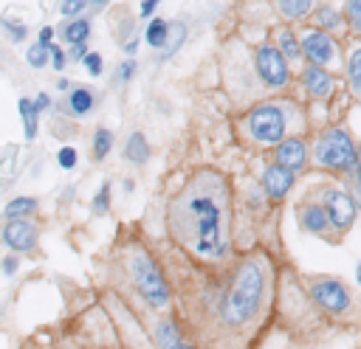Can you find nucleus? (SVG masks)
Returning <instances> with one entry per match:
<instances>
[{
  "label": "nucleus",
  "instance_id": "1",
  "mask_svg": "<svg viewBox=\"0 0 361 349\" xmlns=\"http://www.w3.org/2000/svg\"><path fill=\"white\" fill-rule=\"evenodd\" d=\"M200 267L203 276L178 293V318L200 349H248L271 304V259L251 250L220 267Z\"/></svg>",
  "mask_w": 361,
  "mask_h": 349
},
{
  "label": "nucleus",
  "instance_id": "2",
  "mask_svg": "<svg viewBox=\"0 0 361 349\" xmlns=\"http://www.w3.org/2000/svg\"><path fill=\"white\" fill-rule=\"evenodd\" d=\"M234 197L220 169H195L166 203L169 239L195 262L220 267L234 259Z\"/></svg>",
  "mask_w": 361,
  "mask_h": 349
},
{
  "label": "nucleus",
  "instance_id": "3",
  "mask_svg": "<svg viewBox=\"0 0 361 349\" xmlns=\"http://www.w3.org/2000/svg\"><path fill=\"white\" fill-rule=\"evenodd\" d=\"M305 127L302 107L290 99H262L251 104L240 118V132L251 146H276L288 135H299Z\"/></svg>",
  "mask_w": 361,
  "mask_h": 349
},
{
  "label": "nucleus",
  "instance_id": "4",
  "mask_svg": "<svg viewBox=\"0 0 361 349\" xmlns=\"http://www.w3.org/2000/svg\"><path fill=\"white\" fill-rule=\"evenodd\" d=\"M124 270H127L130 287L135 290V296L147 307V312H169L175 307L169 276L147 245L130 242L124 248Z\"/></svg>",
  "mask_w": 361,
  "mask_h": 349
},
{
  "label": "nucleus",
  "instance_id": "5",
  "mask_svg": "<svg viewBox=\"0 0 361 349\" xmlns=\"http://www.w3.org/2000/svg\"><path fill=\"white\" fill-rule=\"evenodd\" d=\"M358 160V141L344 127H324L310 144V163L336 177H350Z\"/></svg>",
  "mask_w": 361,
  "mask_h": 349
},
{
  "label": "nucleus",
  "instance_id": "6",
  "mask_svg": "<svg viewBox=\"0 0 361 349\" xmlns=\"http://www.w3.org/2000/svg\"><path fill=\"white\" fill-rule=\"evenodd\" d=\"M251 70L254 79L259 82V87L271 90V93H282L290 87V62L274 48V42H259L251 51Z\"/></svg>",
  "mask_w": 361,
  "mask_h": 349
},
{
  "label": "nucleus",
  "instance_id": "7",
  "mask_svg": "<svg viewBox=\"0 0 361 349\" xmlns=\"http://www.w3.org/2000/svg\"><path fill=\"white\" fill-rule=\"evenodd\" d=\"M310 301L330 318H341L353 310V293L338 276H307Z\"/></svg>",
  "mask_w": 361,
  "mask_h": 349
},
{
  "label": "nucleus",
  "instance_id": "8",
  "mask_svg": "<svg viewBox=\"0 0 361 349\" xmlns=\"http://www.w3.org/2000/svg\"><path fill=\"white\" fill-rule=\"evenodd\" d=\"M147 335H149L155 349H200L195 343V338L186 332V326L175 310L149 312L147 315Z\"/></svg>",
  "mask_w": 361,
  "mask_h": 349
},
{
  "label": "nucleus",
  "instance_id": "9",
  "mask_svg": "<svg viewBox=\"0 0 361 349\" xmlns=\"http://www.w3.org/2000/svg\"><path fill=\"white\" fill-rule=\"evenodd\" d=\"M319 203H322V208L327 214V222H330L333 236H344L355 225L358 211H361L358 203H355V197L347 189H341V186H322Z\"/></svg>",
  "mask_w": 361,
  "mask_h": 349
},
{
  "label": "nucleus",
  "instance_id": "10",
  "mask_svg": "<svg viewBox=\"0 0 361 349\" xmlns=\"http://www.w3.org/2000/svg\"><path fill=\"white\" fill-rule=\"evenodd\" d=\"M299 45H302V59L307 65H319V68H333L341 62V45L333 34L319 31V28H307L299 34Z\"/></svg>",
  "mask_w": 361,
  "mask_h": 349
},
{
  "label": "nucleus",
  "instance_id": "11",
  "mask_svg": "<svg viewBox=\"0 0 361 349\" xmlns=\"http://www.w3.org/2000/svg\"><path fill=\"white\" fill-rule=\"evenodd\" d=\"M0 242L17 256H31L39 248V225L34 220H6L0 225Z\"/></svg>",
  "mask_w": 361,
  "mask_h": 349
},
{
  "label": "nucleus",
  "instance_id": "12",
  "mask_svg": "<svg viewBox=\"0 0 361 349\" xmlns=\"http://www.w3.org/2000/svg\"><path fill=\"white\" fill-rule=\"evenodd\" d=\"M271 163L299 174V172H305L310 166V144L302 135H288L285 141H279L271 149Z\"/></svg>",
  "mask_w": 361,
  "mask_h": 349
},
{
  "label": "nucleus",
  "instance_id": "13",
  "mask_svg": "<svg viewBox=\"0 0 361 349\" xmlns=\"http://www.w3.org/2000/svg\"><path fill=\"white\" fill-rule=\"evenodd\" d=\"M257 186L262 189V194H265L268 203H282V200L293 191L296 174L288 172V169H282V166H276V163H268V166L259 172V183H257Z\"/></svg>",
  "mask_w": 361,
  "mask_h": 349
},
{
  "label": "nucleus",
  "instance_id": "14",
  "mask_svg": "<svg viewBox=\"0 0 361 349\" xmlns=\"http://www.w3.org/2000/svg\"><path fill=\"white\" fill-rule=\"evenodd\" d=\"M299 84H302L305 96L313 99V101H327L336 93V76H333V70L319 68V65H305L302 73H299Z\"/></svg>",
  "mask_w": 361,
  "mask_h": 349
},
{
  "label": "nucleus",
  "instance_id": "15",
  "mask_svg": "<svg viewBox=\"0 0 361 349\" xmlns=\"http://www.w3.org/2000/svg\"><path fill=\"white\" fill-rule=\"evenodd\" d=\"M296 222L310 236H322V239L333 236L330 222H327V214H324V208H322L319 200H302V203H296Z\"/></svg>",
  "mask_w": 361,
  "mask_h": 349
},
{
  "label": "nucleus",
  "instance_id": "16",
  "mask_svg": "<svg viewBox=\"0 0 361 349\" xmlns=\"http://www.w3.org/2000/svg\"><path fill=\"white\" fill-rule=\"evenodd\" d=\"M62 107H65V115H71V118H85V115H90V113L96 110V93H93L90 87H85V84H73V87L68 90Z\"/></svg>",
  "mask_w": 361,
  "mask_h": 349
},
{
  "label": "nucleus",
  "instance_id": "17",
  "mask_svg": "<svg viewBox=\"0 0 361 349\" xmlns=\"http://www.w3.org/2000/svg\"><path fill=\"white\" fill-rule=\"evenodd\" d=\"M121 158L133 166H147L149 158H152V146L147 141V135L141 129H133L127 138H124V146H121Z\"/></svg>",
  "mask_w": 361,
  "mask_h": 349
},
{
  "label": "nucleus",
  "instance_id": "18",
  "mask_svg": "<svg viewBox=\"0 0 361 349\" xmlns=\"http://www.w3.org/2000/svg\"><path fill=\"white\" fill-rule=\"evenodd\" d=\"M310 20H313V28L327 31V34H333V37H336V31L347 28V25H344V14H341V8H336L333 3H319V6L313 8Z\"/></svg>",
  "mask_w": 361,
  "mask_h": 349
},
{
  "label": "nucleus",
  "instance_id": "19",
  "mask_svg": "<svg viewBox=\"0 0 361 349\" xmlns=\"http://www.w3.org/2000/svg\"><path fill=\"white\" fill-rule=\"evenodd\" d=\"M274 48L288 59V62H299L302 59V45H299V34L285 23V25H276L274 28Z\"/></svg>",
  "mask_w": 361,
  "mask_h": 349
},
{
  "label": "nucleus",
  "instance_id": "20",
  "mask_svg": "<svg viewBox=\"0 0 361 349\" xmlns=\"http://www.w3.org/2000/svg\"><path fill=\"white\" fill-rule=\"evenodd\" d=\"M319 3L316 0H274V8L279 14L282 23H302V20H310L313 8Z\"/></svg>",
  "mask_w": 361,
  "mask_h": 349
},
{
  "label": "nucleus",
  "instance_id": "21",
  "mask_svg": "<svg viewBox=\"0 0 361 349\" xmlns=\"http://www.w3.org/2000/svg\"><path fill=\"white\" fill-rule=\"evenodd\" d=\"M90 31H93V23L90 17H73V20H65L56 34L62 37L65 45H79V42H87L90 39Z\"/></svg>",
  "mask_w": 361,
  "mask_h": 349
},
{
  "label": "nucleus",
  "instance_id": "22",
  "mask_svg": "<svg viewBox=\"0 0 361 349\" xmlns=\"http://www.w3.org/2000/svg\"><path fill=\"white\" fill-rule=\"evenodd\" d=\"M344 82L347 90L361 99V42H355L344 56Z\"/></svg>",
  "mask_w": 361,
  "mask_h": 349
},
{
  "label": "nucleus",
  "instance_id": "23",
  "mask_svg": "<svg viewBox=\"0 0 361 349\" xmlns=\"http://www.w3.org/2000/svg\"><path fill=\"white\" fill-rule=\"evenodd\" d=\"M169 31H172V23H169V20L152 17V20H147V28H144L141 39H144L152 51H164V45L169 42Z\"/></svg>",
  "mask_w": 361,
  "mask_h": 349
},
{
  "label": "nucleus",
  "instance_id": "24",
  "mask_svg": "<svg viewBox=\"0 0 361 349\" xmlns=\"http://www.w3.org/2000/svg\"><path fill=\"white\" fill-rule=\"evenodd\" d=\"M37 211H39V203H37V197H28V194L11 197V200L3 205V217H6V220H31Z\"/></svg>",
  "mask_w": 361,
  "mask_h": 349
},
{
  "label": "nucleus",
  "instance_id": "25",
  "mask_svg": "<svg viewBox=\"0 0 361 349\" xmlns=\"http://www.w3.org/2000/svg\"><path fill=\"white\" fill-rule=\"evenodd\" d=\"M186 37H189V25H186V20H175V23H172V31H169V42L164 45V51H158V62L172 59V56L183 48Z\"/></svg>",
  "mask_w": 361,
  "mask_h": 349
},
{
  "label": "nucleus",
  "instance_id": "26",
  "mask_svg": "<svg viewBox=\"0 0 361 349\" xmlns=\"http://www.w3.org/2000/svg\"><path fill=\"white\" fill-rule=\"evenodd\" d=\"M17 113H20V121H23V138L34 141L37 132H39V113L34 110V101L31 99H20L17 101Z\"/></svg>",
  "mask_w": 361,
  "mask_h": 349
},
{
  "label": "nucleus",
  "instance_id": "27",
  "mask_svg": "<svg viewBox=\"0 0 361 349\" xmlns=\"http://www.w3.org/2000/svg\"><path fill=\"white\" fill-rule=\"evenodd\" d=\"M113 144H116L113 129H107V127H96L93 135H90V152H93V160L102 163V160L113 152Z\"/></svg>",
  "mask_w": 361,
  "mask_h": 349
},
{
  "label": "nucleus",
  "instance_id": "28",
  "mask_svg": "<svg viewBox=\"0 0 361 349\" xmlns=\"http://www.w3.org/2000/svg\"><path fill=\"white\" fill-rule=\"evenodd\" d=\"M0 31H3V34H6V39H8V42H14V45H20L23 39H28V25H25L23 20L8 17V14H3V17H0Z\"/></svg>",
  "mask_w": 361,
  "mask_h": 349
},
{
  "label": "nucleus",
  "instance_id": "29",
  "mask_svg": "<svg viewBox=\"0 0 361 349\" xmlns=\"http://www.w3.org/2000/svg\"><path fill=\"white\" fill-rule=\"evenodd\" d=\"M113 186L104 180L99 189H96V194L90 197V214L93 217H107V211H110V203H113Z\"/></svg>",
  "mask_w": 361,
  "mask_h": 349
},
{
  "label": "nucleus",
  "instance_id": "30",
  "mask_svg": "<svg viewBox=\"0 0 361 349\" xmlns=\"http://www.w3.org/2000/svg\"><path fill=\"white\" fill-rule=\"evenodd\" d=\"M341 14H344V25L350 28V34L361 39V0H344Z\"/></svg>",
  "mask_w": 361,
  "mask_h": 349
},
{
  "label": "nucleus",
  "instance_id": "31",
  "mask_svg": "<svg viewBox=\"0 0 361 349\" xmlns=\"http://www.w3.org/2000/svg\"><path fill=\"white\" fill-rule=\"evenodd\" d=\"M135 73H138V62H135V56H127L124 62H118L113 68V84L124 87V84H130L135 79Z\"/></svg>",
  "mask_w": 361,
  "mask_h": 349
},
{
  "label": "nucleus",
  "instance_id": "32",
  "mask_svg": "<svg viewBox=\"0 0 361 349\" xmlns=\"http://www.w3.org/2000/svg\"><path fill=\"white\" fill-rule=\"evenodd\" d=\"M25 62H28V68L42 70V68L48 65V48L39 45V42H31V45L25 48Z\"/></svg>",
  "mask_w": 361,
  "mask_h": 349
},
{
  "label": "nucleus",
  "instance_id": "33",
  "mask_svg": "<svg viewBox=\"0 0 361 349\" xmlns=\"http://www.w3.org/2000/svg\"><path fill=\"white\" fill-rule=\"evenodd\" d=\"M76 163H79V152H76L71 144H65V146H59V149H56V166H59L62 172L76 169Z\"/></svg>",
  "mask_w": 361,
  "mask_h": 349
},
{
  "label": "nucleus",
  "instance_id": "34",
  "mask_svg": "<svg viewBox=\"0 0 361 349\" xmlns=\"http://www.w3.org/2000/svg\"><path fill=\"white\" fill-rule=\"evenodd\" d=\"M48 65H51L56 73H62V70L68 68V53H65V45H59V42H51V45H48Z\"/></svg>",
  "mask_w": 361,
  "mask_h": 349
},
{
  "label": "nucleus",
  "instance_id": "35",
  "mask_svg": "<svg viewBox=\"0 0 361 349\" xmlns=\"http://www.w3.org/2000/svg\"><path fill=\"white\" fill-rule=\"evenodd\" d=\"M347 191L355 197L358 208H361V141H358V160H355V172L347 177Z\"/></svg>",
  "mask_w": 361,
  "mask_h": 349
},
{
  "label": "nucleus",
  "instance_id": "36",
  "mask_svg": "<svg viewBox=\"0 0 361 349\" xmlns=\"http://www.w3.org/2000/svg\"><path fill=\"white\" fill-rule=\"evenodd\" d=\"M82 68L87 70L90 79H99V76L104 73V59H102V53H99V51H90V53L82 59Z\"/></svg>",
  "mask_w": 361,
  "mask_h": 349
},
{
  "label": "nucleus",
  "instance_id": "37",
  "mask_svg": "<svg viewBox=\"0 0 361 349\" xmlns=\"http://www.w3.org/2000/svg\"><path fill=\"white\" fill-rule=\"evenodd\" d=\"M85 6H87V0H59V14L65 20H73L85 11Z\"/></svg>",
  "mask_w": 361,
  "mask_h": 349
},
{
  "label": "nucleus",
  "instance_id": "38",
  "mask_svg": "<svg viewBox=\"0 0 361 349\" xmlns=\"http://www.w3.org/2000/svg\"><path fill=\"white\" fill-rule=\"evenodd\" d=\"M17 270H20V256L17 253H6V256H0V273L6 276V279H11V276H17Z\"/></svg>",
  "mask_w": 361,
  "mask_h": 349
},
{
  "label": "nucleus",
  "instance_id": "39",
  "mask_svg": "<svg viewBox=\"0 0 361 349\" xmlns=\"http://www.w3.org/2000/svg\"><path fill=\"white\" fill-rule=\"evenodd\" d=\"M65 53H68V62H82V59L90 53V48H87V42H79V45H65Z\"/></svg>",
  "mask_w": 361,
  "mask_h": 349
},
{
  "label": "nucleus",
  "instance_id": "40",
  "mask_svg": "<svg viewBox=\"0 0 361 349\" xmlns=\"http://www.w3.org/2000/svg\"><path fill=\"white\" fill-rule=\"evenodd\" d=\"M31 101H34V110H37L39 115H42V113H51V110H54V99H51L48 93H37V96H34Z\"/></svg>",
  "mask_w": 361,
  "mask_h": 349
},
{
  "label": "nucleus",
  "instance_id": "41",
  "mask_svg": "<svg viewBox=\"0 0 361 349\" xmlns=\"http://www.w3.org/2000/svg\"><path fill=\"white\" fill-rule=\"evenodd\" d=\"M158 6H161V0H141V6H138V20H152Z\"/></svg>",
  "mask_w": 361,
  "mask_h": 349
},
{
  "label": "nucleus",
  "instance_id": "42",
  "mask_svg": "<svg viewBox=\"0 0 361 349\" xmlns=\"http://www.w3.org/2000/svg\"><path fill=\"white\" fill-rule=\"evenodd\" d=\"M138 48H141V34H138V31L121 42V51H124L127 56H135V53H138Z\"/></svg>",
  "mask_w": 361,
  "mask_h": 349
},
{
  "label": "nucleus",
  "instance_id": "43",
  "mask_svg": "<svg viewBox=\"0 0 361 349\" xmlns=\"http://www.w3.org/2000/svg\"><path fill=\"white\" fill-rule=\"evenodd\" d=\"M54 37H56V28H54V25H42V28L37 31V42L45 45V48L54 42Z\"/></svg>",
  "mask_w": 361,
  "mask_h": 349
},
{
  "label": "nucleus",
  "instance_id": "44",
  "mask_svg": "<svg viewBox=\"0 0 361 349\" xmlns=\"http://www.w3.org/2000/svg\"><path fill=\"white\" fill-rule=\"evenodd\" d=\"M11 149H14V144H8V146H6V160H14V152H11ZM0 174H8V166H3V163H0Z\"/></svg>",
  "mask_w": 361,
  "mask_h": 349
},
{
  "label": "nucleus",
  "instance_id": "45",
  "mask_svg": "<svg viewBox=\"0 0 361 349\" xmlns=\"http://www.w3.org/2000/svg\"><path fill=\"white\" fill-rule=\"evenodd\" d=\"M73 84H76V82H71V79H59V82H56V90H59V93H68Z\"/></svg>",
  "mask_w": 361,
  "mask_h": 349
},
{
  "label": "nucleus",
  "instance_id": "46",
  "mask_svg": "<svg viewBox=\"0 0 361 349\" xmlns=\"http://www.w3.org/2000/svg\"><path fill=\"white\" fill-rule=\"evenodd\" d=\"M121 189H124V194H133V189H135V180H133V177H127V180L121 183Z\"/></svg>",
  "mask_w": 361,
  "mask_h": 349
},
{
  "label": "nucleus",
  "instance_id": "47",
  "mask_svg": "<svg viewBox=\"0 0 361 349\" xmlns=\"http://www.w3.org/2000/svg\"><path fill=\"white\" fill-rule=\"evenodd\" d=\"M355 281H358V287H361V262L355 265Z\"/></svg>",
  "mask_w": 361,
  "mask_h": 349
},
{
  "label": "nucleus",
  "instance_id": "48",
  "mask_svg": "<svg viewBox=\"0 0 361 349\" xmlns=\"http://www.w3.org/2000/svg\"><path fill=\"white\" fill-rule=\"evenodd\" d=\"M138 349H155V346H152V341H141V346H138Z\"/></svg>",
  "mask_w": 361,
  "mask_h": 349
},
{
  "label": "nucleus",
  "instance_id": "49",
  "mask_svg": "<svg viewBox=\"0 0 361 349\" xmlns=\"http://www.w3.org/2000/svg\"><path fill=\"white\" fill-rule=\"evenodd\" d=\"M87 3H93V6H104L107 0H87Z\"/></svg>",
  "mask_w": 361,
  "mask_h": 349
}]
</instances>
